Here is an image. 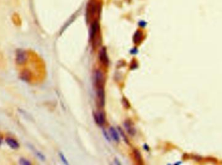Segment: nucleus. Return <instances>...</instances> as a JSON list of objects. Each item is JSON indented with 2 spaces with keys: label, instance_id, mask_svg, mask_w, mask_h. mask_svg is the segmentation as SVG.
<instances>
[{
  "label": "nucleus",
  "instance_id": "f257e3e1",
  "mask_svg": "<svg viewBox=\"0 0 222 165\" xmlns=\"http://www.w3.org/2000/svg\"><path fill=\"white\" fill-rule=\"evenodd\" d=\"M99 32H100V27H99V22L94 21L91 24L90 31V39L94 47H96L99 44Z\"/></svg>",
  "mask_w": 222,
  "mask_h": 165
},
{
  "label": "nucleus",
  "instance_id": "f03ea898",
  "mask_svg": "<svg viewBox=\"0 0 222 165\" xmlns=\"http://www.w3.org/2000/svg\"><path fill=\"white\" fill-rule=\"evenodd\" d=\"M105 77L103 72L101 70H97L94 73V82L96 88H104L105 86Z\"/></svg>",
  "mask_w": 222,
  "mask_h": 165
},
{
  "label": "nucleus",
  "instance_id": "7ed1b4c3",
  "mask_svg": "<svg viewBox=\"0 0 222 165\" xmlns=\"http://www.w3.org/2000/svg\"><path fill=\"white\" fill-rule=\"evenodd\" d=\"M27 60V54L25 51L18 50L16 54V62L18 65H24Z\"/></svg>",
  "mask_w": 222,
  "mask_h": 165
},
{
  "label": "nucleus",
  "instance_id": "20e7f679",
  "mask_svg": "<svg viewBox=\"0 0 222 165\" xmlns=\"http://www.w3.org/2000/svg\"><path fill=\"white\" fill-rule=\"evenodd\" d=\"M96 95L98 105L101 107H103L105 102V94L104 88H96Z\"/></svg>",
  "mask_w": 222,
  "mask_h": 165
},
{
  "label": "nucleus",
  "instance_id": "39448f33",
  "mask_svg": "<svg viewBox=\"0 0 222 165\" xmlns=\"http://www.w3.org/2000/svg\"><path fill=\"white\" fill-rule=\"evenodd\" d=\"M99 58L102 65H104L105 67H108L109 60L108 55H107L106 48L103 47L101 48L100 52H99Z\"/></svg>",
  "mask_w": 222,
  "mask_h": 165
},
{
  "label": "nucleus",
  "instance_id": "423d86ee",
  "mask_svg": "<svg viewBox=\"0 0 222 165\" xmlns=\"http://www.w3.org/2000/svg\"><path fill=\"white\" fill-rule=\"evenodd\" d=\"M94 120L96 124L99 126H102L105 123V115L103 111H99L94 114Z\"/></svg>",
  "mask_w": 222,
  "mask_h": 165
},
{
  "label": "nucleus",
  "instance_id": "0eeeda50",
  "mask_svg": "<svg viewBox=\"0 0 222 165\" xmlns=\"http://www.w3.org/2000/svg\"><path fill=\"white\" fill-rule=\"evenodd\" d=\"M125 128H126V131L127 133H128L129 134H130L131 136H134L135 134H136V129L134 128V126L132 124V122L130 120H126L125 121V122L124 124Z\"/></svg>",
  "mask_w": 222,
  "mask_h": 165
},
{
  "label": "nucleus",
  "instance_id": "6e6552de",
  "mask_svg": "<svg viewBox=\"0 0 222 165\" xmlns=\"http://www.w3.org/2000/svg\"><path fill=\"white\" fill-rule=\"evenodd\" d=\"M5 142L7 144V145H8L10 148H11L12 149H16L18 148H19L20 147L19 143H18V141L16 140H15L14 139L8 137V138L6 139Z\"/></svg>",
  "mask_w": 222,
  "mask_h": 165
},
{
  "label": "nucleus",
  "instance_id": "1a4fd4ad",
  "mask_svg": "<svg viewBox=\"0 0 222 165\" xmlns=\"http://www.w3.org/2000/svg\"><path fill=\"white\" fill-rule=\"evenodd\" d=\"M110 133H111V137L113 139V140L115 142H117V143H119L120 139H119V135L116 129L113 127H111L110 128Z\"/></svg>",
  "mask_w": 222,
  "mask_h": 165
},
{
  "label": "nucleus",
  "instance_id": "9d476101",
  "mask_svg": "<svg viewBox=\"0 0 222 165\" xmlns=\"http://www.w3.org/2000/svg\"><path fill=\"white\" fill-rule=\"evenodd\" d=\"M133 155L134 157L135 161L138 164H143V159L142 157V155L140 153V152L136 149H133Z\"/></svg>",
  "mask_w": 222,
  "mask_h": 165
},
{
  "label": "nucleus",
  "instance_id": "9b49d317",
  "mask_svg": "<svg viewBox=\"0 0 222 165\" xmlns=\"http://www.w3.org/2000/svg\"><path fill=\"white\" fill-rule=\"evenodd\" d=\"M142 33L141 31H136L133 36V42L134 44H138L142 41Z\"/></svg>",
  "mask_w": 222,
  "mask_h": 165
},
{
  "label": "nucleus",
  "instance_id": "f8f14e48",
  "mask_svg": "<svg viewBox=\"0 0 222 165\" xmlns=\"http://www.w3.org/2000/svg\"><path fill=\"white\" fill-rule=\"evenodd\" d=\"M22 79L24 80L25 81H28L29 80V73L28 71H24V72L22 73Z\"/></svg>",
  "mask_w": 222,
  "mask_h": 165
},
{
  "label": "nucleus",
  "instance_id": "ddd939ff",
  "mask_svg": "<svg viewBox=\"0 0 222 165\" xmlns=\"http://www.w3.org/2000/svg\"><path fill=\"white\" fill-rule=\"evenodd\" d=\"M118 131H119V133H120V134L122 135V138H123L124 141L125 142H126V143L127 144H129L128 139H127V136H126V134L124 133V132L123 131V130H122V129L120 128H119V127L118 128Z\"/></svg>",
  "mask_w": 222,
  "mask_h": 165
},
{
  "label": "nucleus",
  "instance_id": "4468645a",
  "mask_svg": "<svg viewBox=\"0 0 222 165\" xmlns=\"http://www.w3.org/2000/svg\"><path fill=\"white\" fill-rule=\"evenodd\" d=\"M32 149H33V151H34V153H35L36 155H37L38 157H39V158L40 160H42V161H44V160H45V157H44V155H42L41 153H40V152L38 151H37V150H35V149L34 148H32Z\"/></svg>",
  "mask_w": 222,
  "mask_h": 165
},
{
  "label": "nucleus",
  "instance_id": "2eb2a0df",
  "mask_svg": "<svg viewBox=\"0 0 222 165\" xmlns=\"http://www.w3.org/2000/svg\"><path fill=\"white\" fill-rule=\"evenodd\" d=\"M20 164H24V165H30L31 164V162L29 160H27L26 159L21 158L20 159Z\"/></svg>",
  "mask_w": 222,
  "mask_h": 165
},
{
  "label": "nucleus",
  "instance_id": "dca6fc26",
  "mask_svg": "<svg viewBox=\"0 0 222 165\" xmlns=\"http://www.w3.org/2000/svg\"><path fill=\"white\" fill-rule=\"evenodd\" d=\"M58 155H59L60 158V159H61V161H62L63 163H64V164H68V161H67V159H66L65 156L64 155H63L62 153H59V154H58Z\"/></svg>",
  "mask_w": 222,
  "mask_h": 165
},
{
  "label": "nucleus",
  "instance_id": "f3484780",
  "mask_svg": "<svg viewBox=\"0 0 222 165\" xmlns=\"http://www.w3.org/2000/svg\"><path fill=\"white\" fill-rule=\"evenodd\" d=\"M122 103H123V105H124V107L126 108H129L130 107V104L129 103L128 100H127V99L126 98H123V100H122Z\"/></svg>",
  "mask_w": 222,
  "mask_h": 165
},
{
  "label": "nucleus",
  "instance_id": "a211bd4d",
  "mask_svg": "<svg viewBox=\"0 0 222 165\" xmlns=\"http://www.w3.org/2000/svg\"><path fill=\"white\" fill-rule=\"evenodd\" d=\"M103 135H104L105 139L107 141H108V142L111 141V138H110V136H109L108 133H107V132H106V131H105L104 129H103Z\"/></svg>",
  "mask_w": 222,
  "mask_h": 165
},
{
  "label": "nucleus",
  "instance_id": "6ab92c4d",
  "mask_svg": "<svg viewBox=\"0 0 222 165\" xmlns=\"http://www.w3.org/2000/svg\"><path fill=\"white\" fill-rule=\"evenodd\" d=\"M130 52H131V54L136 55V54H137L138 52V50L136 48H132Z\"/></svg>",
  "mask_w": 222,
  "mask_h": 165
},
{
  "label": "nucleus",
  "instance_id": "aec40b11",
  "mask_svg": "<svg viewBox=\"0 0 222 165\" xmlns=\"http://www.w3.org/2000/svg\"><path fill=\"white\" fill-rule=\"evenodd\" d=\"M139 25H140V27H145V26H146V25H147V23L146 22H144V21H140V22H139Z\"/></svg>",
  "mask_w": 222,
  "mask_h": 165
},
{
  "label": "nucleus",
  "instance_id": "412c9836",
  "mask_svg": "<svg viewBox=\"0 0 222 165\" xmlns=\"http://www.w3.org/2000/svg\"><path fill=\"white\" fill-rule=\"evenodd\" d=\"M137 67H138V64H137V62L132 63V64H131V70H134V69H136Z\"/></svg>",
  "mask_w": 222,
  "mask_h": 165
},
{
  "label": "nucleus",
  "instance_id": "4be33fe9",
  "mask_svg": "<svg viewBox=\"0 0 222 165\" xmlns=\"http://www.w3.org/2000/svg\"><path fill=\"white\" fill-rule=\"evenodd\" d=\"M144 148L145 150H146V151H149V146H148L147 144H145L144 145Z\"/></svg>",
  "mask_w": 222,
  "mask_h": 165
},
{
  "label": "nucleus",
  "instance_id": "5701e85b",
  "mask_svg": "<svg viewBox=\"0 0 222 165\" xmlns=\"http://www.w3.org/2000/svg\"><path fill=\"white\" fill-rule=\"evenodd\" d=\"M1 143H2V141H1V139H0V144H1Z\"/></svg>",
  "mask_w": 222,
  "mask_h": 165
}]
</instances>
